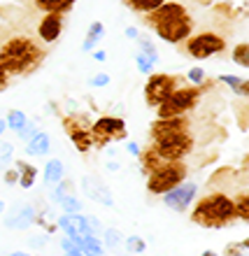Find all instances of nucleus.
<instances>
[{
  "label": "nucleus",
  "mask_w": 249,
  "mask_h": 256,
  "mask_svg": "<svg viewBox=\"0 0 249 256\" xmlns=\"http://www.w3.org/2000/svg\"><path fill=\"white\" fill-rule=\"evenodd\" d=\"M44 52L35 40L16 35L0 47V63L10 74H28L42 63Z\"/></svg>",
  "instance_id": "f257e3e1"
},
{
  "label": "nucleus",
  "mask_w": 249,
  "mask_h": 256,
  "mask_svg": "<svg viewBox=\"0 0 249 256\" xmlns=\"http://www.w3.org/2000/svg\"><path fill=\"white\" fill-rule=\"evenodd\" d=\"M236 219V200L224 194H210L194 208L191 222L202 228H224L228 222Z\"/></svg>",
  "instance_id": "f03ea898"
},
{
  "label": "nucleus",
  "mask_w": 249,
  "mask_h": 256,
  "mask_svg": "<svg viewBox=\"0 0 249 256\" xmlns=\"http://www.w3.org/2000/svg\"><path fill=\"white\" fill-rule=\"evenodd\" d=\"M184 180H186V166L182 161H166L149 172L147 189L149 194L163 196L170 189H175L177 184H182Z\"/></svg>",
  "instance_id": "7ed1b4c3"
},
{
  "label": "nucleus",
  "mask_w": 249,
  "mask_h": 256,
  "mask_svg": "<svg viewBox=\"0 0 249 256\" xmlns=\"http://www.w3.org/2000/svg\"><path fill=\"white\" fill-rule=\"evenodd\" d=\"M200 96H202L200 86H194V84L180 86L168 96V100L161 102V105L156 108V114L161 116V119H166V116H184L186 112H191V110L198 105Z\"/></svg>",
  "instance_id": "20e7f679"
},
{
  "label": "nucleus",
  "mask_w": 249,
  "mask_h": 256,
  "mask_svg": "<svg viewBox=\"0 0 249 256\" xmlns=\"http://www.w3.org/2000/svg\"><path fill=\"white\" fill-rule=\"evenodd\" d=\"M186 54L191 58H198V61H205V58H212L216 54H224L226 52V40H224L219 33H212V30H205V33L191 35L186 40Z\"/></svg>",
  "instance_id": "39448f33"
},
{
  "label": "nucleus",
  "mask_w": 249,
  "mask_h": 256,
  "mask_svg": "<svg viewBox=\"0 0 249 256\" xmlns=\"http://www.w3.org/2000/svg\"><path fill=\"white\" fill-rule=\"evenodd\" d=\"M180 88V77L168 72H152L149 74L147 84H144V102H147L152 110H156L161 102L168 100V96Z\"/></svg>",
  "instance_id": "423d86ee"
},
{
  "label": "nucleus",
  "mask_w": 249,
  "mask_h": 256,
  "mask_svg": "<svg viewBox=\"0 0 249 256\" xmlns=\"http://www.w3.org/2000/svg\"><path fill=\"white\" fill-rule=\"evenodd\" d=\"M91 135H94L96 147H105L110 142L124 140L126 138V122L122 116H100L91 126Z\"/></svg>",
  "instance_id": "0eeeda50"
},
{
  "label": "nucleus",
  "mask_w": 249,
  "mask_h": 256,
  "mask_svg": "<svg viewBox=\"0 0 249 256\" xmlns=\"http://www.w3.org/2000/svg\"><path fill=\"white\" fill-rule=\"evenodd\" d=\"M152 147L156 149V154L161 156V161H182L194 147V138H191V133H180L172 135V138L156 140Z\"/></svg>",
  "instance_id": "6e6552de"
},
{
  "label": "nucleus",
  "mask_w": 249,
  "mask_h": 256,
  "mask_svg": "<svg viewBox=\"0 0 249 256\" xmlns=\"http://www.w3.org/2000/svg\"><path fill=\"white\" fill-rule=\"evenodd\" d=\"M156 35L166 40L168 44H180V42H186L191 35H194V19H191V14H180L175 19L166 21L161 26L154 28Z\"/></svg>",
  "instance_id": "1a4fd4ad"
},
{
  "label": "nucleus",
  "mask_w": 249,
  "mask_h": 256,
  "mask_svg": "<svg viewBox=\"0 0 249 256\" xmlns=\"http://www.w3.org/2000/svg\"><path fill=\"white\" fill-rule=\"evenodd\" d=\"M63 128H66V133L70 135V140H72V144L77 147V152L86 154L91 147H96L91 128H86V119L82 114H66L63 116Z\"/></svg>",
  "instance_id": "9d476101"
},
{
  "label": "nucleus",
  "mask_w": 249,
  "mask_h": 256,
  "mask_svg": "<svg viewBox=\"0 0 249 256\" xmlns=\"http://www.w3.org/2000/svg\"><path fill=\"white\" fill-rule=\"evenodd\" d=\"M82 194L91 198L94 202H100L105 208H114V196L105 180H100V175H84L82 177Z\"/></svg>",
  "instance_id": "9b49d317"
},
{
  "label": "nucleus",
  "mask_w": 249,
  "mask_h": 256,
  "mask_svg": "<svg viewBox=\"0 0 249 256\" xmlns=\"http://www.w3.org/2000/svg\"><path fill=\"white\" fill-rule=\"evenodd\" d=\"M38 222V212L30 202H14L12 208L7 210L5 226L12 230H26Z\"/></svg>",
  "instance_id": "f8f14e48"
},
{
  "label": "nucleus",
  "mask_w": 249,
  "mask_h": 256,
  "mask_svg": "<svg viewBox=\"0 0 249 256\" xmlns=\"http://www.w3.org/2000/svg\"><path fill=\"white\" fill-rule=\"evenodd\" d=\"M180 133H188V119L184 116H166V119H156L152 126H149V135L152 140H163V138H172V135Z\"/></svg>",
  "instance_id": "ddd939ff"
},
{
  "label": "nucleus",
  "mask_w": 249,
  "mask_h": 256,
  "mask_svg": "<svg viewBox=\"0 0 249 256\" xmlns=\"http://www.w3.org/2000/svg\"><path fill=\"white\" fill-rule=\"evenodd\" d=\"M196 194H198V184L196 182H182L175 189H170L168 194H163V202L175 212H184V210L194 202Z\"/></svg>",
  "instance_id": "4468645a"
},
{
  "label": "nucleus",
  "mask_w": 249,
  "mask_h": 256,
  "mask_svg": "<svg viewBox=\"0 0 249 256\" xmlns=\"http://www.w3.org/2000/svg\"><path fill=\"white\" fill-rule=\"evenodd\" d=\"M56 226L63 230V236L72 238V240H82V238L91 236L88 233V216H84L82 212L80 214H63Z\"/></svg>",
  "instance_id": "2eb2a0df"
},
{
  "label": "nucleus",
  "mask_w": 249,
  "mask_h": 256,
  "mask_svg": "<svg viewBox=\"0 0 249 256\" xmlns=\"http://www.w3.org/2000/svg\"><path fill=\"white\" fill-rule=\"evenodd\" d=\"M63 33V14H44L38 24V35L44 44H54Z\"/></svg>",
  "instance_id": "dca6fc26"
},
{
  "label": "nucleus",
  "mask_w": 249,
  "mask_h": 256,
  "mask_svg": "<svg viewBox=\"0 0 249 256\" xmlns=\"http://www.w3.org/2000/svg\"><path fill=\"white\" fill-rule=\"evenodd\" d=\"M180 14H186V7H184L182 2H168V0H166L158 10L144 14V21H147L149 28H156V26H161V24H166V21L180 16Z\"/></svg>",
  "instance_id": "f3484780"
},
{
  "label": "nucleus",
  "mask_w": 249,
  "mask_h": 256,
  "mask_svg": "<svg viewBox=\"0 0 249 256\" xmlns=\"http://www.w3.org/2000/svg\"><path fill=\"white\" fill-rule=\"evenodd\" d=\"M33 2L44 14H68L77 0H33Z\"/></svg>",
  "instance_id": "a211bd4d"
},
{
  "label": "nucleus",
  "mask_w": 249,
  "mask_h": 256,
  "mask_svg": "<svg viewBox=\"0 0 249 256\" xmlns=\"http://www.w3.org/2000/svg\"><path fill=\"white\" fill-rule=\"evenodd\" d=\"M49 149H52V138H49L47 133H42V130H38V133L26 142L28 156H42V154H47Z\"/></svg>",
  "instance_id": "6ab92c4d"
},
{
  "label": "nucleus",
  "mask_w": 249,
  "mask_h": 256,
  "mask_svg": "<svg viewBox=\"0 0 249 256\" xmlns=\"http://www.w3.org/2000/svg\"><path fill=\"white\" fill-rule=\"evenodd\" d=\"M102 38H105V26H102L100 21H94V24L88 26L84 42H82V52H94Z\"/></svg>",
  "instance_id": "aec40b11"
},
{
  "label": "nucleus",
  "mask_w": 249,
  "mask_h": 256,
  "mask_svg": "<svg viewBox=\"0 0 249 256\" xmlns=\"http://www.w3.org/2000/svg\"><path fill=\"white\" fill-rule=\"evenodd\" d=\"M219 82L226 84V86L236 96H240V98H249V80L236 77V74H219Z\"/></svg>",
  "instance_id": "412c9836"
},
{
  "label": "nucleus",
  "mask_w": 249,
  "mask_h": 256,
  "mask_svg": "<svg viewBox=\"0 0 249 256\" xmlns=\"http://www.w3.org/2000/svg\"><path fill=\"white\" fill-rule=\"evenodd\" d=\"M66 180V168H63V161L58 158H52V161L44 166V184H58Z\"/></svg>",
  "instance_id": "4be33fe9"
},
{
  "label": "nucleus",
  "mask_w": 249,
  "mask_h": 256,
  "mask_svg": "<svg viewBox=\"0 0 249 256\" xmlns=\"http://www.w3.org/2000/svg\"><path fill=\"white\" fill-rule=\"evenodd\" d=\"M102 242L108 244V250L114 252V254H119L122 250H126V238L122 236V230L119 228H105V233H102Z\"/></svg>",
  "instance_id": "5701e85b"
},
{
  "label": "nucleus",
  "mask_w": 249,
  "mask_h": 256,
  "mask_svg": "<svg viewBox=\"0 0 249 256\" xmlns=\"http://www.w3.org/2000/svg\"><path fill=\"white\" fill-rule=\"evenodd\" d=\"M14 166L19 170V184L24 189H30L35 184V177H38V168L30 166V163H26V161H14Z\"/></svg>",
  "instance_id": "b1692460"
},
{
  "label": "nucleus",
  "mask_w": 249,
  "mask_h": 256,
  "mask_svg": "<svg viewBox=\"0 0 249 256\" xmlns=\"http://www.w3.org/2000/svg\"><path fill=\"white\" fill-rule=\"evenodd\" d=\"M105 242H100L98 236H86L80 240V250L84 252L86 256H105Z\"/></svg>",
  "instance_id": "393cba45"
},
{
  "label": "nucleus",
  "mask_w": 249,
  "mask_h": 256,
  "mask_svg": "<svg viewBox=\"0 0 249 256\" xmlns=\"http://www.w3.org/2000/svg\"><path fill=\"white\" fill-rule=\"evenodd\" d=\"M124 2H126V7L128 10H133V12L149 14V12H154V10H158L166 0H124Z\"/></svg>",
  "instance_id": "a878e982"
},
{
  "label": "nucleus",
  "mask_w": 249,
  "mask_h": 256,
  "mask_svg": "<svg viewBox=\"0 0 249 256\" xmlns=\"http://www.w3.org/2000/svg\"><path fill=\"white\" fill-rule=\"evenodd\" d=\"M230 58H233L236 66L249 70V42H240V44H236L233 52H230Z\"/></svg>",
  "instance_id": "bb28decb"
},
{
  "label": "nucleus",
  "mask_w": 249,
  "mask_h": 256,
  "mask_svg": "<svg viewBox=\"0 0 249 256\" xmlns=\"http://www.w3.org/2000/svg\"><path fill=\"white\" fill-rule=\"evenodd\" d=\"M7 128H10V130H14V133H19L21 128L26 126L28 122H30V119H28L26 114H24V112H21V110H12V112H7Z\"/></svg>",
  "instance_id": "cd10ccee"
},
{
  "label": "nucleus",
  "mask_w": 249,
  "mask_h": 256,
  "mask_svg": "<svg viewBox=\"0 0 249 256\" xmlns=\"http://www.w3.org/2000/svg\"><path fill=\"white\" fill-rule=\"evenodd\" d=\"M58 205H61L63 214H80V212H82V200L74 194L72 196H66Z\"/></svg>",
  "instance_id": "c85d7f7f"
},
{
  "label": "nucleus",
  "mask_w": 249,
  "mask_h": 256,
  "mask_svg": "<svg viewBox=\"0 0 249 256\" xmlns=\"http://www.w3.org/2000/svg\"><path fill=\"white\" fill-rule=\"evenodd\" d=\"M135 63H138V70H140L142 74H152V72H154V66L158 61H154V58H152V56H147L144 52H138Z\"/></svg>",
  "instance_id": "c756f323"
},
{
  "label": "nucleus",
  "mask_w": 249,
  "mask_h": 256,
  "mask_svg": "<svg viewBox=\"0 0 249 256\" xmlns=\"http://www.w3.org/2000/svg\"><path fill=\"white\" fill-rule=\"evenodd\" d=\"M14 161V144L0 140V170H5Z\"/></svg>",
  "instance_id": "7c9ffc66"
},
{
  "label": "nucleus",
  "mask_w": 249,
  "mask_h": 256,
  "mask_svg": "<svg viewBox=\"0 0 249 256\" xmlns=\"http://www.w3.org/2000/svg\"><path fill=\"white\" fill-rule=\"evenodd\" d=\"M236 219L249 222V194H242L236 200Z\"/></svg>",
  "instance_id": "2f4dec72"
},
{
  "label": "nucleus",
  "mask_w": 249,
  "mask_h": 256,
  "mask_svg": "<svg viewBox=\"0 0 249 256\" xmlns=\"http://www.w3.org/2000/svg\"><path fill=\"white\" fill-rule=\"evenodd\" d=\"M66 196H72V182H68V180H63V182L56 184V189L52 191V200L61 202Z\"/></svg>",
  "instance_id": "473e14b6"
},
{
  "label": "nucleus",
  "mask_w": 249,
  "mask_h": 256,
  "mask_svg": "<svg viewBox=\"0 0 249 256\" xmlns=\"http://www.w3.org/2000/svg\"><path fill=\"white\" fill-rule=\"evenodd\" d=\"M144 250H147V242H144L140 236L126 238V252L128 254H142Z\"/></svg>",
  "instance_id": "72a5a7b5"
},
{
  "label": "nucleus",
  "mask_w": 249,
  "mask_h": 256,
  "mask_svg": "<svg viewBox=\"0 0 249 256\" xmlns=\"http://www.w3.org/2000/svg\"><path fill=\"white\" fill-rule=\"evenodd\" d=\"M138 52H144V54L147 56H152V58H154V61H158V49H156V44L152 40H149V38H138Z\"/></svg>",
  "instance_id": "f704fd0d"
},
{
  "label": "nucleus",
  "mask_w": 249,
  "mask_h": 256,
  "mask_svg": "<svg viewBox=\"0 0 249 256\" xmlns=\"http://www.w3.org/2000/svg\"><path fill=\"white\" fill-rule=\"evenodd\" d=\"M186 80H188V84H194V86H202V84H205V70H202V68H191L186 72Z\"/></svg>",
  "instance_id": "c9c22d12"
},
{
  "label": "nucleus",
  "mask_w": 249,
  "mask_h": 256,
  "mask_svg": "<svg viewBox=\"0 0 249 256\" xmlns=\"http://www.w3.org/2000/svg\"><path fill=\"white\" fill-rule=\"evenodd\" d=\"M88 233H91V236H98V238H100V233H105L102 222L98 216H88Z\"/></svg>",
  "instance_id": "e433bc0d"
},
{
  "label": "nucleus",
  "mask_w": 249,
  "mask_h": 256,
  "mask_svg": "<svg viewBox=\"0 0 249 256\" xmlns=\"http://www.w3.org/2000/svg\"><path fill=\"white\" fill-rule=\"evenodd\" d=\"M35 133H38V126H35L33 122H28L26 126L21 128V130H19V133H16V135H19V138H21V140H24V142H28V140H30V138H33Z\"/></svg>",
  "instance_id": "4c0bfd02"
},
{
  "label": "nucleus",
  "mask_w": 249,
  "mask_h": 256,
  "mask_svg": "<svg viewBox=\"0 0 249 256\" xmlns=\"http://www.w3.org/2000/svg\"><path fill=\"white\" fill-rule=\"evenodd\" d=\"M88 84H91V86H108L110 84V74L108 72H98V74H94V77H91V80H88Z\"/></svg>",
  "instance_id": "58836bf2"
},
{
  "label": "nucleus",
  "mask_w": 249,
  "mask_h": 256,
  "mask_svg": "<svg viewBox=\"0 0 249 256\" xmlns=\"http://www.w3.org/2000/svg\"><path fill=\"white\" fill-rule=\"evenodd\" d=\"M247 252L240 247V242H230L226 244V250H224V256H244Z\"/></svg>",
  "instance_id": "ea45409f"
},
{
  "label": "nucleus",
  "mask_w": 249,
  "mask_h": 256,
  "mask_svg": "<svg viewBox=\"0 0 249 256\" xmlns=\"http://www.w3.org/2000/svg\"><path fill=\"white\" fill-rule=\"evenodd\" d=\"M47 240H49V236L42 233V236H33L28 242H30V247H35V250H42V247H47Z\"/></svg>",
  "instance_id": "a19ab883"
},
{
  "label": "nucleus",
  "mask_w": 249,
  "mask_h": 256,
  "mask_svg": "<svg viewBox=\"0 0 249 256\" xmlns=\"http://www.w3.org/2000/svg\"><path fill=\"white\" fill-rule=\"evenodd\" d=\"M7 82H10V72H7L5 66L0 63V91H2V88L7 86Z\"/></svg>",
  "instance_id": "79ce46f5"
},
{
  "label": "nucleus",
  "mask_w": 249,
  "mask_h": 256,
  "mask_svg": "<svg viewBox=\"0 0 249 256\" xmlns=\"http://www.w3.org/2000/svg\"><path fill=\"white\" fill-rule=\"evenodd\" d=\"M5 182L7 184L19 182V170H10V172H5Z\"/></svg>",
  "instance_id": "37998d69"
},
{
  "label": "nucleus",
  "mask_w": 249,
  "mask_h": 256,
  "mask_svg": "<svg viewBox=\"0 0 249 256\" xmlns=\"http://www.w3.org/2000/svg\"><path fill=\"white\" fill-rule=\"evenodd\" d=\"M128 154H130V156H140L142 154L140 144H138V142H128Z\"/></svg>",
  "instance_id": "c03bdc74"
},
{
  "label": "nucleus",
  "mask_w": 249,
  "mask_h": 256,
  "mask_svg": "<svg viewBox=\"0 0 249 256\" xmlns=\"http://www.w3.org/2000/svg\"><path fill=\"white\" fill-rule=\"evenodd\" d=\"M91 54H94V61H98V63H102L105 58H108V54H105V49H94Z\"/></svg>",
  "instance_id": "a18cd8bd"
},
{
  "label": "nucleus",
  "mask_w": 249,
  "mask_h": 256,
  "mask_svg": "<svg viewBox=\"0 0 249 256\" xmlns=\"http://www.w3.org/2000/svg\"><path fill=\"white\" fill-rule=\"evenodd\" d=\"M126 38H130V40H138V38H140L138 28H135V26H128V28H126Z\"/></svg>",
  "instance_id": "49530a36"
},
{
  "label": "nucleus",
  "mask_w": 249,
  "mask_h": 256,
  "mask_svg": "<svg viewBox=\"0 0 249 256\" xmlns=\"http://www.w3.org/2000/svg\"><path fill=\"white\" fill-rule=\"evenodd\" d=\"M66 256H86L82 250H72V252H66Z\"/></svg>",
  "instance_id": "de8ad7c7"
},
{
  "label": "nucleus",
  "mask_w": 249,
  "mask_h": 256,
  "mask_svg": "<svg viewBox=\"0 0 249 256\" xmlns=\"http://www.w3.org/2000/svg\"><path fill=\"white\" fill-rule=\"evenodd\" d=\"M108 170H112V172H116V170H119V163H116V161H110V163H108Z\"/></svg>",
  "instance_id": "09e8293b"
},
{
  "label": "nucleus",
  "mask_w": 249,
  "mask_h": 256,
  "mask_svg": "<svg viewBox=\"0 0 249 256\" xmlns=\"http://www.w3.org/2000/svg\"><path fill=\"white\" fill-rule=\"evenodd\" d=\"M240 247H242V250H244V252H249V238H244L242 242H240Z\"/></svg>",
  "instance_id": "8fccbe9b"
},
{
  "label": "nucleus",
  "mask_w": 249,
  "mask_h": 256,
  "mask_svg": "<svg viewBox=\"0 0 249 256\" xmlns=\"http://www.w3.org/2000/svg\"><path fill=\"white\" fill-rule=\"evenodd\" d=\"M5 128H7V122H2V119H0V138H2V133H5Z\"/></svg>",
  "instance_id": "3c124183"
},
{
  "label": "nucleus",
  "mask_w": 249,
  "mask_h": 256,
  "mask_svg": "<svg viewBox=\"0 0 249 256\" xmlns=\"http://www.w3.org/2000/svg\"><path fill=\"white\" fill-rule=\"evenodd\" d=\"M200 256H222V254H216V252H212V250H208V252H202Z\"/></svg>",
  "instance_id": "603ef678"
},
{
  "label": "nucleus",
  "mask_w": 249,
  "mask_h": 256,
  "mask_svg": "<svg viewBox=\"0 0 249 256\" xmlns=\"http://www.w3.org/2000/svg\"><path fill=\"white\" fill-rule=\"evenodd\" d=\"M10 256H33V254H26V252H14V254H10Z\"/></svg>",
  "instance_id": "864d4df0"
},
{
  "label": "nucleus",
  "mask_w": 249,
  "mask_h": 256,
  "mask_svg": "<svg viewBox=\"0 0 249 256\" xmlns=\"http://www.w3.org/2000/svg\"><path fill=\"white\" fill-rule=\"evenodd\" d=\"M2 212H5V202L0 200V214H2Z\"/></svg>",
  "instance_id": "5fc2aeb1"
}]
</instances>
